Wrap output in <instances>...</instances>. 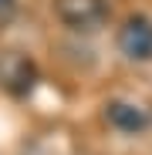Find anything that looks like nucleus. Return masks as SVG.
I'll return each mask as SVG.
<instances>
[{
    "label": "nucleus",
    "instance_id": "f257e3e1",
    "mask_svg": "<svg viewBox=\"0 0 152 155\" xmlns=\"http://www.w3.org/2000/svg\"><path fill=\"white\" fill-rule=\"evenodd\" d=\"M54 14L71 31H98L108 20V0H54Z\"/></svg>",
    "mask_w": 152,
    "mask_h": 155
},
{
    "label": "nucleus",
    "instance_id": "f03ea898",
    "mask_svg": "<svg viewBox=\"0 0 152 155\" xmlns=\"http://www.w3.org/2000/svg\"><path fill=\"white\" fill-rule=\"evenodd\" d=\"M118 51L129 61H152V20L135 14L118 27Z\"/></svg>",
    "mask_w": 152,
    "mask_h": 155
},
{
    "label": "nucleus",
    "instance_id": "7ed1b4c3",
    "mask_svg": "<svg viewBox=\"0 0 152 155\" xmlns=\"http://www.w3.org/2000/svg\"><path fill=\"white\" fill-rule=\"evenodd\" d=\"M105 121L115 128V132H125V135H139L152 125V111L139 101H129V98H115L105 105Z\"/></svg>",
    "mask_w": 152,
    "mask_h": 155
},
{
    "label": "nucleus",
    "instance_id": "20e7f679",
    "mask_svg": "<svg viewBox=\"0 0 152 155\" xmlns=\"http://www.w3.org/2000/svg\"><path fill=\"white\" fill-rule=\"evenodd\" d=\"M0 78H4V84L14 94H24V91H31V84H34V64L27 58H10L7 68H0Z\"/></svg>",
    "mask_w": 152,
    "mask_h": 155
},
{
    "label": "nucleus",
    "instance_id": "39448f33",
    "mask_svg": "<svg viewBox=\"0 0 152 155\" xmlns=\"http://www.w3.org/2000/svg\"><path fill=\"white\" fill-rule=\"evenodd\" d=\"M14 17H17V0H0V31L10 27Z\"/></svg>",
    "mask_w": 152,
    "mask_h": 155
}]
</instances>
